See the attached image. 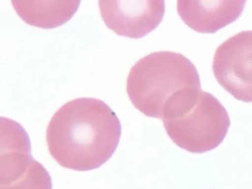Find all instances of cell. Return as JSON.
Here are the masks:
<instances>
[{"label":"cell","mask_w":252,"mask_h":189,"mask_svg":"<svg viewBox=\"0 0 252 189\" xmlns=\"http://www.w3.org/2000/svg\"><path fill=\"white\" fill-rule=\"evenodd\" d=\"M213 72L234 98L252 102V31L240 32L217 48Z\"/></svg>","instance_id":"obj_5"},{"label":"cell","mask_w":252,"mask_h":189,"mask_svg":"<svg viewBox=\"0 0 252 189\" xmlns=\"http://www.w3.org/2000/svg\"><path fill=\"white\" fill-rule=\"evenodd\" d=\"M244 5V0H178L177 13L192 30L214 33L238 19Z\"/></svg>","instance_id":"obj_7"},{"label":"cell","mask_w":252,"mask_h":189,"mask_svg":"<svg viewBox=\"0 0 252 189\" xmlns=\"http://www.w3.org/2000/svg\"><path fill=\"white\" fill-rule=\"evenodd\" d=\"M161 120L174 144L195 154L217 148L230 124L223 105L212 94L200 89L182 94L166 109Z\"/></svg>","instance_id":"obj_3"},{"label":"cell","mask_w":252,"mask_h":189,"mask_svg":"<svg viewBox=\"0 0 252 189\" xmlns=\"http://www.w3.org/2000/svg\"><path fill=\"white\" fill-rule=\"evenodd\" d=\"M120 135L119 119L104 101L80 97L54 113L46 129V143L49 154L61 166L87 171L110 158Z\"/></svg>","instance_id":"obj_1"},{"label":"cell","mask_w":252,"mask_h":189,"mask_svg":"<svg viewBox=\"0 0 252 189\" xmlns=\"http://www.w3.org/2000/svg\"><path fill=\"white\" fill-rule=\"evenodd\" d=\"M80 0H12V5L30 26L53 29L68 22L78 10Z\"/></svg>","instance_id":"obj_8"},{"label":"cell","mask_w":252,"mask_h":189,"mask_svg":"<svg viewBox=\"0 0 252 189\" xmlns=\"http://www.w3.org/2000/svg\"><path fill=\"white\" fill-rule=\"evenodd\" d=\"M0 189H52L48 171L31 154L27 132L5 117L0 118Z\"/></svg>","instance_id":"obj_4"},{"label":"cell","mask_w":252,"mask_h":189,"mask_svg":"<svg viewBox=\"0 0 252 189\" xmlns=\"http://www.w3.org/2000/svg\"><path fill=\"white\" fill-rule=\"evenodd\" d=\"M201 89L198 71L184 55L158 51L130 69L126 91L132 104L146 116L161 119L167 104L185 90Z\"/></svg>","instance_id":"obj_2"},{"label":"cell","mask_w":252,"mask_h":189,"mask_svg":"<svg viewBox=\"0 0 252 189\" xmlns=\"http://www.w3.org/2000/svg\"><path fill=\"white\" fill-rule=\"evenodd\" d=\"M101 18L118 35L140 38L154 31L164 14L162 0H100Z\"/></svg>","instance_id":"obj_6"}]
</instances>
